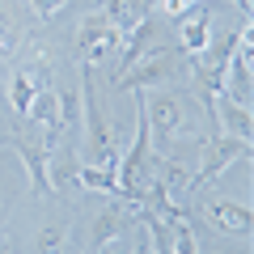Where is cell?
I'll list each match as a JSON object with an SVG mask.
<instances>
[{
    "mask_svg": "<svg viewBox=\"0 0 254 254\" xmlns=\"http://www.w3.org/2000/svg\"><path fill=\"white\" fill-rule=\"evenodd\" d=\"M187 72V55L182 47H170V43H157L153 51H144L131 68L115 76V89H161L165 81Z\"/></svg>",
    "mask_w": 254,
    "mask_h": 254,
    "instance_id": "obj_1",
    "label": "cell"
},
{
    "mask_svg": "<svg viewBox=\"0 0 254 254\" xmlns=\"http://www.w3.org/2000/svg\"><path fill=\"white\" fill-rule=\"evenodd\" d=\"M144 123H148V140L157 144V153L174 144V140L187 136V110H182V98L170 89L148 93L144 89Z\"/></svg>",
    "mask_w": 254,
    "mask_h": 254,
    "instance_id": "obj_2",
    "label": "cell"
},
{
    "mask_svg": "<svg viewBox=\"0 0 254 254\" xmlns=\"http://www.w3.org/2000/svg\"><path fill=\"white\" fill-rule=\"evenodd\" d=\"M195 144H199L203 157H199V174H190V195H195L199 187H208V182H216L237 157H250V144L225 136V131H220V136H203V140H195Z\"/></svg>",
    "mask_w": 254,
    "mask_h": 254,
    "instance_id": "obj_3",
    "label": "cell"
},
{
    "mask_svg": "<svg viewBox=\"0 0 254 254\" xmlns=\"http://www.w3.org/2000/svg\"><path fill=\"white\" fill-rule=\"evenodd\" d=\"M119 43H123V34L115 30V21L106 13H93V17H85L76 26V55H81V64L106 60L110 51H119Z\"/></svg>",
    "mask_w": 254,
    "mask_h": 254,
    "instance_id": "obj_4",
    "label": "cell"
},
{
    "mask_svg": "<svg viewBox=\"0 0 254 254\" xmlns=\"http://www.w3.org/2000/svg\"><path fill=\"white\" fill-rule=\"evenodd\" d=\"M127 225H131V212H127L119 199L106 203V208L98 212V220H93V229H89L93 254H98V250H110V246H123V242H127Z\"/></svg>",
    "mask_w": 254,
    "mask_h": 254,
    "instance_id": "obj_5",
    "label": "cell"
},
{
    "mask_svg": "<svg viewBox=\"0 0 254 254\" xmlns=\"http://www.w3.org/2000/svg\"><path fill=\"white\" fill-rule=\"evenodd\" d=\"M212 0L203 4H190L187 13H178V43H182V55H199L212 38Z\"/></svg>",
    "mask_w": 254,
    "mask_h": 254,
    "instance_id": "obj_6",
    "label": "cell"
},
{
    "mask_svg": "<svg viewBox=\"0 0 254 254\" xmlns=\"http://www.w3.org/2000/svg\"><path fill=\"white\" fill-rule=\"evenodd\" d=\"M212 123H216L225 136H233V140H246V144L254 140V119H250V106L233 102L229 93H220V98H216V106H212Z\"/></svg>",
    "mask_w": 254,
    "mask_h": 254,
    "instance_id": "obj_7",
    "label": "cell"
},
{
    "mask_svg": "<svg viewBox=\"0 0 254 254\" xmlns=\"http://www.w3.org/2000/svg\"><path fill=\"white\" fill-rule=\"evenodd\" d=\"M123 38H127V43H119V72H123V68H131L144 51H153V47L161 43V26H157V17L148 13V17L140 21V26H131Z\"/></svg>",
    "mask_w": 254,
    "mask_h": 254,
    "instance_id": "obj_8",
    "label": "cell"
},
{
    "mask_svg": "<svg viewBox=\"0 0 254 254\" xmlns=\"http://www.w3.org/2000/svg\"><path fill=\"white\" fill-rule=\"evenodd\" d=\"M203 212H208V220L220 229V233H242V237H246V233L254 229L250 208H246V203H237V199H212Z\"/></svg>",
    "mask_w": 254,
    "mask_h": 254,
    "instance_id": "obj_9",
    "label": "cell"
},
{
    "mask_svg": "<svg viewBox=\"0 0 254 254\" xmlns=\"http://www.w3.org/2000/svg\"><path fill=\"white\" fill-rule=\"evenodd\" d=\"M9 144L21 153V165L30 174V190L34 195H55L51 182H47V144H38V140H9Z\"/></svg>",
    "mask_w": 254,
    "mask_h": 254,
    "instance_id": "obj_10",
    "label": "cell"
},
{
    "mask_svg": "<svg viewBox=\"0 0 254 254\" xmlns=\"http://www.w3.org/2000/svg\"><path fill=\"white\" fill-rule=\"evenodd\" d=\"M102 9H106L110 21H115L119 34H127L131 26H140V21L157 9V0H102Z\"/></svg>",
    "mask_w": 254,
    "mask_h": 254,
    "instance_id": "obj_11",
    "label": "cell"
},
{
    "mask_svg": "<svg viewBox=\"0 0 254 254\" xmlns=\"http://www.w3.org/2000/svg\"><path fill=\"white\" fill-rule=\"evenodd\" d=\"M76 174H81V161H76V148L72 144H60L55 153H47V182H51V190L72 187Z\"/></svg>",
    "mask_w": 254,
    "mask_h": 254,
    "instance_id": "obj_12",
    "label": "cell"
},
{
    "mask_svg": "<svg viewBox=\"0 0 254 254\" xmlns=\"http://www.w3.org/2000/svg\"><path fill=\"white\" fill-rule=\"evenodd\" d=\"M76 182L81 187H89V190H102V195H110V199H127V187L119 182V170H110V165H81V174H76ZM131 203V199H127ZM136 208V203H131Z\"/></svg>",
    "mask_w": 254,
    "mask_h": 254,
    "instance_id": "obj_13",
    "label": "cell"
},
{
    "mask_svg": "<svg viewBox=\"0 0 254 254\" xmlns=\"http://www.w3.org/2000/svg\"><path fill=\"white\" fill-rule=\"evenodd\" d=\"M26 119H34L38 127H47V140H60V131H55V85L43 76V85H38V93H34V102H30V110H26Z\"/></svg>",
    "mask_w": 254,
    "mask_h": 254,
    "instance_id": "obj_14",
    "label": "cell"
},
{
    "mask_svg": "<svg viewBox=\"0 0 254 254\" xmlns=\"http://www.w3.org/2000/svg\"><path fill=\"white\" fill-rule=\"evenodd\" d=\"M38 85H43V68H21V72H13L9 102H13V110H17L21 119H26V110H30V102H34Z\"/></svg>",
    "mask_w": 254,
    "mask_h": 254,
    "instance_id": "obj_15",
    "label": "cell"
},
{
    "mask_svg": "<svg viewBox=\"0 0 254 254\" xmlns=\"http://www.w3.org/2000/svg\"><path fill=\"white\" fill-rule=\"evenodd\" d=\"M34 246H38V254H64L68 250V225H47Z\"/></svg>",
    "mask_w": 254,
    "mask_h": 254,
    "instance_id": "obj_16",
    "label": "cell"
},
{
    "mask_svg": "<svg viewBox=\"0 0 254 254\" xmlns=\"http://www.w3.org/2000/svg\"><path fill=\"white\" fill-rule=\"evenodd\" d=\"M17 47H21V26L13 17H4V9H0V60L17 55Z\"/></svg>",
    "mask_w": 254,
    "mask_h": 254,
    "instance_id": "obj_17",
    "label": "cell"
},
{
    "mask_svg": "<svg viewBox=\"0 0 254 254\" xmlns=\"http://www.w3.org/2000/svg\"><path fill=\"white\" fill-rule=\"evenodd\" d=\"M30 4H34V13L43 21H51L55 13H64V4H68V0H30Z\"/></svg>",
    "mask_w": 254,
    "mask_h": 254,
    "instance_id": "obj_18",
    "label": "cell"
},
{
    "mask_svg": "<svg viewBox=\"0 0 254 254\" xmlns=\"http://www.w3.org/2000/svg\"><path fill=\"white\" fill-rule=\"evenodd\" d=\"M131 254H153V242H148V233H136V250Z\"/></svg>",
    "mask_w": 254,
    "mask_h": 254,
    "instance_id": "obj_19",
    "label": "cell"
},
{
    "mask_svg": "<svg viewBox=\"0 0 254 254\" xmlns=\"http://www.w3.org/2000/svg\"><path fill=\"white\" fill-rule=\"evenodd\" d=\"M0 178H4V174H0ZM0 199H4V182H0Z\"/></svg>",
    "mask_w": 254,
    "mask_h": 254,
    "instance_id": "obj_20",
    "label": "cell"
},
{
    "mask_svg": "<svg viewBox=\"0 0 254 254\" xmlns=\"http://www.w3.org/2000/svg\"><path fill=\"white\" fill-rule=\"evenodd\" d=\"M0 144H9V136H0Z\"/></svg>",
    "mask_w": 254,
    "mask_h": 254,
    "instance_id": "obj_21",
    "label": "cell"
},
{
    "mask_svg": "<svg viewBox=\"0 0 254 254\" xmlns=\"http://www.w3.org/2000/svg\"><path fill=\"white\" fill-rule=\"evenodd\" d=\"M0 254H9V250H4V246H0Z\"/></svg>",
    "mask_w": 254,
    "mask_h": 254,
    "instance_id": "obj_22",
    "label": "cell"
}]
</instances>
